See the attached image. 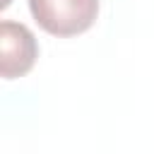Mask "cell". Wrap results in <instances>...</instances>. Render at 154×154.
Instances as JSON below:
<instances>
[{
  "label": "cell",
  "mask_w": 154,
  "mask_h": 154,
  "mask_svg": "<svg viewBox=\"0 0 154 154\" xmlns=\"http://www.w3.org/2000/svg\"><path fill=\"white\" fill-rule=\"evenodd\" d=\"M29 12L46 34L70 38L94 26L99 0H29Z\"/></svg>",
  "instance_id": "6da1fadb"
},
{
  "label": "cell",
  "mask_w": 154,
  "mask_h": 154,
  "mask_svg": "<svg viewBox=\"0 0 154 154\" xmlns=\"http://www.w3.org/2000/svg\"><path fill=\"white\" fill-rule=\"evenodd\" d=\"M38 58V43L34 31L12 19L0 22V75L2 79H17L31 72Z\"/></svg>",
  "instance_id": "7a4b0ae2"
}]
</instances>
